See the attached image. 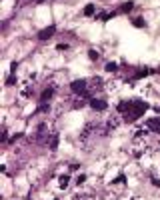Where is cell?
I'll use <instances>...</instances> for the list:
<instances>
[{"label": "cell", "mask_w": 160, "mask_h": 200, "mask_svg": "<svg viewBox=\"0 0 160 200\" xmlns=\"http://www.w3.org/2000/svg\"><path fill=\"white\" fill-rule=\"evenodd\" d=\"M106 70H108V72H116V70H118V64H116V62H108Z\"/></svg>", "instance_id": "9"}, {"label": "cell", "mask_w": 160, "mask_h": 200, "mask_svg": "<svg viewBox=\"0 0 160 200\" xmlns=\"http://www.w3.org/2000/svg\"><path fill=\"white\" fill-rule=\"evenodd\" d=\"M134 26H136V28H142V26H144V20H142V18H136V20H134Z\"/></svg>", "instance_id": "13"}, {"label": "cell", "mask_w": 160, "mask_h": 200, "mask_svg": "<svg viewBox=\"0 0 160 200\" xmlns=\"http://www.w3.org/2000/svg\"><path fill=\"white\" fill-rule=\"evenodd\" d=\"M88 56H90V60H96V58H98V52H96V50H90Z\"/></svg>", "instance_id": "14"}, {"label": "cell", "mask_w": 160, "mask_h": 200, "mask_svg": "<svg viewBox=\"0 0 160 200\" xmlns=\"http://www.w3.org/2000/svg\"><path fill=\"white\" fill-rule=\"evenodd\" d=\"M54 32H56V26H48V28H44V30H40L38 32V38L40 40H48Z\"/></svg>", "instance_id": "3"}, {"label": "cell", "mask_w": 160, "mask_h": 200, "mask_svg": "<svg viewBox=\"0 0 160 200\" xmlns=\"http://www.w3.org/2000/svg\"><path fill=\"white\" fill-rule=\"evenodd\" d=\"M84 14H86V16H92L94 14V4H88V6L84 8Z\"/></svg>", "instance_id": "12"}, {"label": "cell", "mask_w": 160, "mask_h": 200, "mask_svg": "<svg viewBox=\"0 0 160 200\" xmlns=\"http://www.w3.org/2000/svg\"><path fill=\"white\" fill-rule=\"evenodd\" d=\"M70 88L76 94H86V80H74L72 84H70Z\"/></svg>", "instance_id": "2"}, {"label": "cell", "mask_w": 160, "mask_h": 200, "mask_svg": "<svg viewBox=\"0 0 160 200\" xmlns=\"http://www.w3.org/2000/svg\"><path fill=\"white\" fill-rule=\"evenodd\" d=\"M68 180H70V178H68V174H62V176H60V186H62V188H66Z\"/></svg>", "instance_id": "10"}, {"label": "cell", "mask_w": 160, "mask_h": 200, "mask_svg": "<svg viewBox=\"0 0 160 200\" xmlns=\"http://www.w3.org/2000/svg\"><path fill=\"white\" fill-rule=\"evenodd\" d=\"M146 126L152 130V132H160V116H156V118H150L146 122Z\"/></svg>", "instance_id": "4"}, {"label": "cell", "mask_w": 160, "mask_h": 200, "mask_svg": "<svg viewBox=\"0 0 160 200\" xmlns=\"http://www.w3.org/2000/svg\"><path fill=\"white\" fill-rule=\"evenodd\" d=\"M50 96H52V88L44 90V92H42V96H40V100H42V102H48V98H50Z\"/></svg>", "instance_id": "6"}, {"label": "cell", "mask_w": 160, "mask_h": 200, "mask_svg": "<svg viewBox=\"0 0 160 200\" xmlns=\"http://www.w3.org/2000/svg\"><path fill=\"white\" fill-rule=\"evenodd\" d=\"M84 180H86V176H84V174H80L78 178H76V182H78V184H82V182H84Z\"/></svg>", "instance_id": "16"}, {"label": "cell", "mask_w": 160, "mask_h": 200, "mask_svg": "<svg viewBox=\"0 0 160 200\" xmlns=\"http://www.w3.org/2000/svg\"><path fill=\"white\" fill-rule=\"evenodd\" d=\"M132 8H134L132 2H124V4H122V8H120V12H130Z\"/></svg>", "instance_id": "7"}, {"label": "cell", "mask_w": 160, "mask_h": 200, "mask_svg": "<svg viewBox=\"0 0 160 200\" xmlns=\"http://www.w3.org/2000/svg\"><path fill=\"white\" fill-rule=\"evenodd\" d=\"M56 148H58V134H54L50 140V150H56Z\"/></svg>", "instance_id": "8"}, {"label": "cell", "mask_w": 160, "mask_h": 200, "mask_svg": "<svg viewBox=\"0 0 160 200\" xmlns=\"http://www.w3.org/2000/svg\"><path fill=\"white\" fill-rule=\"evenodd\" d=\"M42 2H44V0H38V4H42Z\"/></svg>", "instance_id": "17"}, {"label": "cell", "mask_w": 160, "mask_h": 200, "mask_svg": "<svg viewBox=\"0 0 160 200\" xmlns=\"http://www.w3.org/2000/svg\"><path fill=\"white\" fill-rule=\"evenodd\" d=\"M14 82H16V76H10V78H8V80H6V84H8V86H12Z\"/></svg>", "instance_id": "15"}, {"label": "cell", "mask_w": 160, "mask_h": 200, "mask_svg": "<svg viewBox=\"0 0 160 200\" xmlns=\"http://www.w3.org/2000/svg\"><path fill=\"white\" fill-rule=\"evenodd\" d=\"M152 72V70H148V68H144V70H138V72L134 74V76H136V78H142V76H146V74H150Z\"/></svg>", "instance_id": "11"}, {"label": "cell", "mask_w": 160, "mask_h": 200, "mask_svg": "<svg viewBox=\"0 0 160 200\" xmlns=\"http://www.w3.org/2000/svg\"><path fill=\"white\" fill-rule=\"evenodd\" d=\"M90 106L94 108V110H106V102L104 100H98V98H94V100H90Z\"/></svg>", "instance_id": "5"}, {"label": "cell", "mask_w": 160, "mask_h": 200, "mask_svg": "<svg viewBox=\"0 0 160 200\" xmlns=\"http://www.w3.org/2000/svg\"><path fill=\"white\" fill-rule=\"evenodd\" d=\"M118 110L124 112V120L126 122H134V120H138L148 110V104L144 100H128V102H120Z\"/></svg>", "instance_id": "1"}]
</instances>
